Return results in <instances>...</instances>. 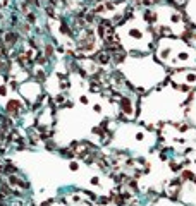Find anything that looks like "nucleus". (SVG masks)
<instances>
[{
  "instance_id": "nucleus-2",
  "label": "nucleus",
  "mask_w": 196,
  "mask_h": 206,
  "mask_svg": "<svg viewBox=\"0 0 196 206\" xmlns=\"http://www.w3.org/2000/svg\"><path fill=\"white\" fill-rule=\"evenodd\" d=\"M121 108H122V112H124V113H131V105H129V100H126V98H124V100L121 101Z\"/></svg>"
},
{
  "instance_id": "nucleus-1",
  "label": "nucleus",
  "mask_w": 196,
  "mask_h": 206,
  "mask_svg": "<svg viewBox=\"0 0 196 206\" xmlns=\"http://www.w3.org/2000/svg\"><path fill=\"white\" fill-rule=\"evenodd\" d=\"M108 60H110V53L108 52H100L98 55H96V62L98 64H102V65H105V64H108Z\"/></svg>"
},
{
  "instance_id": "nucleus-8",
  "label": "nucleus",
  "mask_w": 196,
  "mask_h": 206,
  "mask_svg": "<svg viewBox=\"0 0 196 206\" xmlns=\"http://www.w3.org/2000/svg\"><path fill=\"white\" fill-rule=\"evenodd\" d=\"M71 170H77V163L72 162V163H71Z\"/></svg>"
},
{
  "instance_id": "nucleus-5",
  "label": "nucleus",
  "mask_w": 196,
  "mask_h": 206,
  "mask_svg": "<svg viewBox=\"0 0 196 206\" xmlns=\"http://www.w3.org/2000/svg\"><path fill=\"white\" fill-rule=\"evenodd\" d=\"M183 177H184V179H191V177H193V174H189V172L186 170V172L183 174Z\"/></svg>"
},
{
  "instance_id": "nucleus-9",
  "label": "nucleus",
  "mask_w": 196,
  "mask_h": 206,
  "mask_svg": "<svg viewBox=\"0 0 196 206\" xmlns=\"http://www.w3.org/2000/svg\"><path fill=\"white\" fill-rule=\"evenodd\" d=\"M5 93H7V91H5V86H2V88H0V95H5Z\"/></svg>"
},
{
  "instance_id": "nucleus-10",
  "label": "nucleus",
  "mask_w": 196,
  "mask_h": 206,
  "mask_svg": "<svg viewBox=\"0 0 196 206\" xmlns=\"http://www.w3.org/2000/svg\"><path fill=\"white\" fill-rule=\"evenodd\" d=\"M48 205H50V201H45V203H43L41 206H48Z\"/></svg>"
},
{
  "instance_id": "nucleus-7",
  "label": "nucleus",
  "mask_w": 196,
  "mask_h": 206,
  "mask_svg": "<svg viewBox=\"0 0 196 206\" xmlns=\"http://www.w3.org/2000/svg\"><path fill=\"white\" fill-rule=\"evenodd\" d=\"M98 203H102V205H107L108 203V198H100V201Z\"/></svg>"
},
{
  "instance_id": "nucleus-3",
  "label": "nucleus",
  "mask_w": 196,
  "mask_h": 206,
  "mask_svg": "<svg viewBox=\"0 0 196 206\" xmlns=\"http://www.w3.org/2000/svg\"><path fill=\"white\" fill-rule=\"evenodd\" d=\"M52 53H53V46H52V45H46V46H45V55H46V57H52Z\"/></svg>"
},
{
  "instance_id": "nucleus-6",
  "label": "nucleus",
  "mask_w": 196,
  "mask_h": 206,
  "mask_svg": "<svg viewBox=\"0 0 196 206\" xmlns=\"http://www.w3.org/2000/svg\"><path fill=\"white\" fill-rule=\"evenodd\" d=\"M57 103H59V105H64V96H57Z\"/></svg>"
},
{
  "instance_id": "nucleus-4",
  "label": "nucleus",
  "mask_w": 196,
  "mask_h": 206,
  "mask_svg": "<svg viewBox=\"0 0 196 206\" xmlns=\"http://www.w3.org/2000/svg\"><path fill=\"white\" fill-rule=\"evenodd\" d=\"M34 21H36V15H33V14H28V22H31V24H33Z\"/></svg>"
}]
</instances>
